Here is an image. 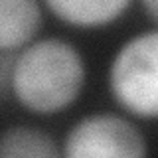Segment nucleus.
I'll list each match as a JSON object with an SVG mask.
<instances>
[{
	"mask_svg": "<svg viewBox=\"0 0 158 158\" xmlns=\"http://www.w3.org/2000/svg\"><path fill=\"white\" fill-rule=\"evenodd\" d=\"M109 87L127 113L158 118V32L128 40L109 69Z\"/></svg>",
	"mask_w": 158,
	"mask_h": 158,
	"instance_id": "nucleus-2",
	"label": "nucleus"
},
{
	"mask_svg": "<svg viewBox=\"0 0 158 158\" xmlns=\"http://www.w3.org/2000/svg\"><path fill=\"white\" fill-rule=\"evenodd\" d=\"M140 4L144 8V12L148 14V18L158 24V0H140Z\"/></svg>",
	"mask_w": 158,
	"mask_h": 158,
	"instance_id": "nucleus-8",
	"label": "nucleus"
},
{
	"mask_svg": "<svg viewBox=\"0 0 158 158\" xmlns=\"http://www.w3.org/2000/svg\"><path fill=\"white\" fill-rule=\"evenodd\" d=\"M85 63L71 44L57 38L34 42L16 57L12 87L20 105L36 115H56L77 101Z\"/></svg>",
	"mask_w": 158,
	"mask_h": 158,
	"instance_id": "nucleus-1",
	"label": "nucleus"
},
{
	"mask_svg": "<svg viewBox=\"0 0 158 158\" xmlns=\"http://www.w3.org/2000/svg\"><path fill=\"white\" fill-rule=\"evenodd\" d=\"M61 154L56 140L49 135L30 127H10L0 135V156H38L56 158Z\"/></svg>",
	"mask_w": 158,
	"mask_h": 158,
	"instance_id": "nucleus-6",
	"label": "nucleus"
},
{
	"mask_svg": "<svg viewBox=\"0 0 158 158\" xmlns=\"http://www.w3.org/2000/svg\"><path fill=\"white\" fill-rule=\"evenodd\" d=\"M12 67H14V63L12 65L10 63H2L0 65V93H4V87L8 83H12Z\"/></svg>",
	"mask_w": 158,
	"mask_h": 158,
	"instance_id": "nucleus-7",
	"label": "nucleus"
},
{
	"mask_svg": "<svg viewBox=\"0 0 158 158\" xmlns=\"http://www.w3.org/2000/svg\"><path fill=\"white\" fill-rule=\"evenodd\" d=\"M146 140L132 123L115 115H91L69 131L63 154L69 158H138Z\"/></svg>",
	"mask_w": 158,
	"mask_h": 158,
	"instance_id": "nucleus-3",
	"label": "nucleus"
},
{
	"mask_svg": "<svg viewBox=\"0 0 158 158\" xmlns=\"http://www.w3.org/2000/svg\"><path fill=\"white\" fill-rule=\"evenodd\" d=\"M42 28L38 0H0V49L12 52L30 44Z\"/></svg>",
	"mask_w": 158,
	"mask_h": 158,
	"instance_id": "nucleus-4",
	"label": "nucleus"
},
{
	"mask_svg": "<svg viewBox=\"0 0 158 158\" xmlns=\"http://www.w3.org/2000/svg\"><path fill=\"white\" fill-rule=\"evenodd\" d=\"M53 16L77 28H99L115 22L131 0H44Z\"/></svg>",
	"mask_w": 158,
	"mask_h": 158,
	"instance_id": "nucleus-5",
	"label": "nucleus"
}]
</instances>
